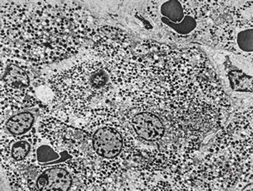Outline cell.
Here are the masks:
<instances>
[{
    "mask_svg": "<svg viewBox=\"0 0 253 191\" xmlns=\"http://www.w3.org/2000/svg\"><path fill=\"white\" fill-rule=\"evenodd\" d=\"M131 127L139 139L158 142L163 138L166 129L158 116L150 112L136 113L131 119Z\"/></svg>",
    "mask_w": 253,
    "mask_h": 191,
    "instance_id": "5b68a950",
    "label": "cell"
},
{
    "mask_svg": "<svg viewBox=\"0 0 253 191\" xmlns=\"http://www.w3.org/2000/svg\"><path fill=\"white\" fill-rule=\"evenodd\" d=\"M1 88L2 96H5L9 103L15 105L16 101V105L23 104L24 99L32 89L28 73L21 64L7 61L5 66L2 64Z\"/></svg>",
    "mask_w": 253,
    "mask_h": 191,
    "instance_id": "7a4b0ae2",
    "label": "cell"
},
{
    "mask_svg": "<svg viewBox=\"0 0 253 191\" xmlns=\"http://www.w3.org/2000/svg\"><path fill=\"white\" fill-rule=\"evenodd\" d=\"M63 146L55 143H41L35 149L36 162L42 167L51 165H62L74 160L75 153L69 149H62Z\"/></svg>",
    "mask_w": 253,
    "mask_h": 191,
    "instance_id": "ba28073f",
    "label": "cell"
},
{
    "mask_svg": "<svg viewBox=\"0 0 253 191\" xmlns=\"http://www.w3.org/2000/svg\"><path fill=\"white\" fill-rule=\"evenodd\" d=\"M253 28L252 22H238L228 32L227 48L238 55H253Z\"/></svg>",
    "mask_w": 253,
    "mask_h": 191,
    "instance_id": "52a82bcc",
    "label": "cell"
},
{
    "mask_svg": "<svg viewBox=\"0 0 253 191\" xmlns=\"http://www.w3.org/2000/svg\"><path fill=\"white\" fill-rule=\"evenodd\" d=\"M32 136H15V139L4 142L2 144V159L5 162L9 160V163L16 167L28 168L36 162L35 149L37 143Z\"/></svg>",
    "mask_w": 253,
    "mask_h": 191,
    "instance_id": "277c9868",
    "label": "cell"
},
{
    "mask_svg": "<svg viewBox=\"0 0 253 191\" xmlns=\"http://www.w3.org/2000/svg\"><path fill=\"white\" fill-rule=\"evenodd\" d=\"M72 185V176L66 168L55 166L38 174L35 191H69Z\"/></svg>",
    "mask_w": 253,
    "mask_h": 191,
    "instance_id": "8992f818",
    "label": "cell"
},
{
    "mask_svg": "<svg viewBox=\"0 0 253 191\" xmlns=\"http://www.w3.org/2000/svg\"><path fill=\"white\" fill-rule=\"evenodd\" d=\"M34 123V113L31 111H23L9 118L6 121L5 128L12 136H21L32 129Z\"/></svg>",
    "mask_w": 253,
    "mask_h": 191,
    "instance_id": "9c48e42d",
    "label": "cell"
},
{
    "mask_svg": "<svg viewBox=\"0 0 253 191\" xmlns=\"http://www.w3.org/2000/svg\"><path fill=\"white\" fill-rule=\"evenodd\" d=\"M187 5V2L172 0L160 6L161 22L182 37L190 35L198 27L199 17Z\"/></svg>",
    "mask_w": 253,
    "mask_h": 191,
    "instance_id": "6da1fadb",
    "label": "cell"
},
{
    "mask_svg": "<svg viewBox=\"0 0 253 191\" xmlns=\"http://www.w3.org/2000/svg\"><path fill=\"white\" fill-rule=\"evenodd\" d=\"M92 147L98 156L104 159H115L123 152L128 143L122 132L113 125H104L92 135Z\"/></svg>",
    "mask_w": 253,
    "mask_h": 191,
    "instance_id": "3957f363",
    "label": "cell"
}]
</instances>
